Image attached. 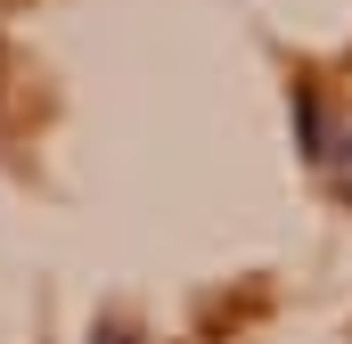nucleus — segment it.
I'll list each match as a JSON object with an SVG mask.
<instances>
[{"mask_svg": "<svg viewBox=\"0 0 352 344\" xmlns=\"http://www.w3.org/2000/svg\"><path fill=\"white\" fill-rule=\"evenodd\" d=\"M98 344H131V336H123V328H107V336H98Z\"/></svg>", "mask_w": 352, "mask_h": 344, "instance_id": "1", "label": "nucleus"}]
</instances>
